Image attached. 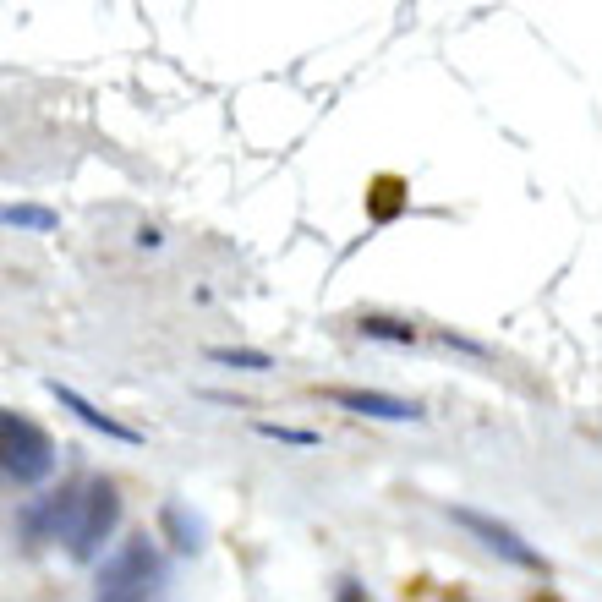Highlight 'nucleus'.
Instances as JSON below:
<instances>
[{"label":"nucleus","mask_w":602,"mask_h":602,"mask_svg":"<svg viewBox=\"0 0 602 602\" xmlns=\"http://www.w3.org/2000/svg\"><path fill=\"white\" fill-rule=\"evenodd\" d=\"M165 581H170V570H165V559H159V548L148 537H137V542H121V548L99 564L94 592L104 602H137V597H159Z\"/></svg>","instance_id":"f257e3e1"},{"label":"nucleus","mask_w":602,"mask_h":602,"mask_svg":"<svg viewBox=\"0 0 602 602\" xmlns=\"http://www.w3.org/2000/svg\"><path fill=\"white\" fill-rule=\"evenodd\" d=\"M0 466H6V477L17 482H44L55 471V444L50 433H44L39 422H28V416H11L0 411Z\"/></svg>","instance_id":"f03ea898"},{"label":"nucleus","mask_w":602,"mask_h":602,"mask_svg":"<svg viewBox=\"0 0 602 602\" xmlns=\"http://www.w3.org/2000/svg\"><path fill=\"white\" fill-rule=\"evenodd\" d=\"M115 526H121V499H115V488L110 482H88L83 504H77V520H72V531H66V553H72L77 564H94L104 553V542L115 537Z\"/></svg>","instance_id":"7ed1b4c3"},{"label":"nucleus","mask_w":602,"mask_h":602,"mask_svg":"<svg viewBox=\"0 0 602 602\" xmlns=\"http://www.w3.org/2000/svg\"><path fill=\"white\" fill-rule=\"evenodd\" d=\"M449 520H455V526H466L471 537L482 542V548L499 553V559H504V564H515V570H548V564H542V553L531 548V542L520 537L515 526H504V520L482 515V509H471V504H449Z\"/></svg>","instance_id":"20e7f679"},{"label":"nucleus","mask_w":602,"mask_h":602,"mask_svg":"<svg viewBox=\"0 0 602 602\" xmlns=\"http://www.w3.org/2000/svg\"><path fill=\"white\" fill-rule=\"evenodd\" d=\"M77 504H83V488H61V493H50V499H33L17 515V531L28 542H66V531H72V520H77Z\"/></svg>","instance_id":"39448f33"},{"label":"nucleus","mask_w":602,"mask_h":602,"mask_svg":"<svg viewBox=\"0 0 602 602\" xmlns=\"http://www.w3.org/2000/svg\"><path fill=\"white\" fill-rule=\"evenodd\" d=\"M329 400L340 405V411H351V416H367V422H422V405L400 400V395H384V389H334Z\"/></svg>","instance_id":"423d86ee"},{"label":"nucleus","mask_w":602,"mask_h":602,"mask_svg":"<svg viewBox=\"0 0 602 602\" xmlns=\"http://www.w3.org/2000/svg\"><path fill=\"white\" fill-rule=\"evenodd\" d=\"M50 395H55V400H61V405H66V411H72V416H77V422H83V427H94V433H104V438H115V444H143V433H137V427H126V422H115V416H110V411H99V405H94V400H88V395H77V389H72V384H61V378H55V384H50Z\"/></svg>","instance_id":"0eeeda50"},{"label":"nucleus","mask_w":602,"mask_h":602,"mask_svg":"<svg viewBox=\"0 0 602 602\" xmlns=\"http://www.w3.org/2000/svg\"><path fill=\"white\" fill-rule=\"evenodd\" d=\"M159 526H165V542H170L176 553H198L203 542H208L203 515H192V509H187V504H176V499L159 509Z\"/></svg>","instance_id":"6e6552de"},{"label":"nucleus","mask_w":602,"mask_h":602,"mask_svg":"<svg viewBox=\"0 0 602 602\" xmlns=\"http://www.w3.org/2000/svg\"><path fill=\"white\" fill-rule=\"evenodd\" d=\"M356 329H362L367 340H378V345H416V323L384 318V312H362V318H356Z\"/></svg>","instance_id":"1a4fd4ad"},{"label":"nucleus","mask_w":602,"mask_h":602,"mask_svg":"<svg viewBox=\"0 0 602 602\" xmlns=\"http://www.w3.org/2000/svg\"><path fill=\"white\" fill-rule=\"evenodd\" d=\"M0 225H6V230H39V236H50L61 219H55V208H39V203H6V208H0Z\"/></svg>","instance_id":"9d476101"},{"label":"nucleus","mask_w":602,"mask_h":602,"mask_svg":"<svg viewBox=\"0 0 602 602\" xmlns=\"http://www.w3.org/2000/svg\"><path fill=\"white\" fill-rule=\"evenodd\" d=\"M208 362L214 367H230V373H274V356L269 351H247V345H214V351H208Z\"/></svg>","instance_id":"9b49d317"},{"label":"nucleus","mask_w":602,"mask_h":602,"mask_svg":"<svg viewBox=\"0 0 602 602\" xmlns=\"http://www.w3.org/2000/svg\"><path fill=\"white\" fill-rule=\"evenodd\" d=\"M263 438H274V444H291V449H318V433L312 427H285V422H258Z\"/></svg>","instance_id":"f8f14e48"},{"label":"nucleus","mask_w":602,"mask_h":602,"mask_svg":"<svg viewBox=\"0 0 602 602\" xmlns=\"http://www.w3.org/2000/svg\"><path fill=\"white\" fill-rule=\"evenodd\" d=\"M438 340H444L449 351H466V356H477V362H488V345H482V340H471V334H455V329H444V334H438Z\"/></svg>","instance_id":"ddd939ff"},{"label":"nucleus","mask_w":602,"mask_h":602,"mask_svg":"<svg viewBox=\"0 0 602 602\" xmlns=\"http://www.w3.org/2000/svg\"><path fill=\"white\" fill-rule=\"evenodd\" d=\"M159 241H165V236H159L154 225H143V230H137V247H159Z\"/></svg>","instance_id":"4468645a"}]
</instances>
